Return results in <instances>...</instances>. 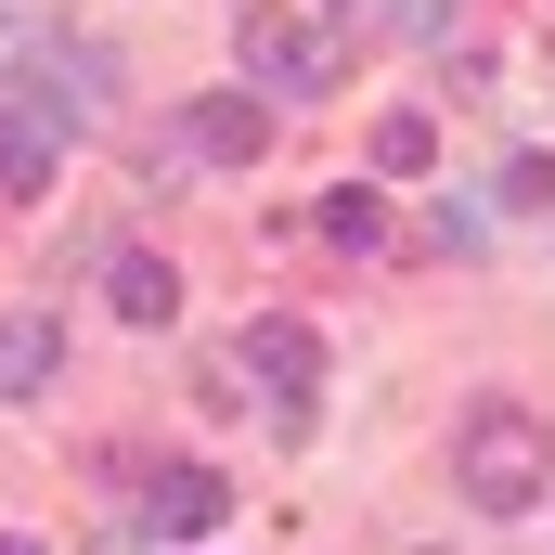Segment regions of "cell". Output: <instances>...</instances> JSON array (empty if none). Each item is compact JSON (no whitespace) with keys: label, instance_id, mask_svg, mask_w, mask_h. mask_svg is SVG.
<instances>
[{"label":"cell","instance_id":"cell-1","mask_svg":"<svg viewBox=\"0 0 555 555\" xmlns=\"http://www.w3.org/2000/svg\"><path fill=\"white\" fill-rule=\"evenodd\" d=\"M452 491H465V504H491V517L543 504V491H555V439L517 414V401H478V414L452 426Z\"/></svg>","mask_w":555,"mask_h":555},{"label":"cell","instance_id":"cell-2","mask_svg":"<svg viewBox=\"0 0 555 555\" xmlns=\"http://www.w3.org/2000/svg\"><path fill=\"white\" fill-rule=\"evenodd\" d=\"M233 52H246V78H272V91H336V26L323 13H297V0H246V26H233Z\"/></svg>","mask_w":555,"mask_h":555},{"label":"cell","instance_id":"cell-3","mask_svg":"<svg viewBox=\"0 0 555 555\" xmlns=\"http://www.w3.org/2000/svg\"><path fill=\"white\" fill-rule=\"evenodd\" d=\"M233 362H246V375H259V388H272L284 414H297V401H310V388H323V336H310V323H297V310H259V323H246V336H233Z\"/></svg>","mask_w":555,"mask_h":555},{"label":"cell","instance_id":"cell-4","mask_svg":"<svg viewBox=\"0 0 555 555\" xmlns=\"http://www.w3.org/2000/svg\"><path fill=\"white\" fill-rule=\"evenodd\" d=\"M65 142H78V117H65V104L13 91V104H0V194H39V181L65 168Z\"/></svg>","mask_w":555,"mask_h":555},{"label":"cell","instance_id":"cell-5","mask_svg":"<svg viewBox=\"0 0 555 555\" xmlns=\"http://www.w3.org/2000/svg\"><path fill=\"white\" fill-rule=\"evenodd\" d=\"M220 517H233V478H220V465H168V478L142 491V543H207Z\"/></svg>","mask_w":555,"mask_h":555},{"label":"cell","instance_id":"cell-6","mask_svg":"<svg viewBox=\"0 0 555 555\" xmlns=\"http://www.w3.org/2000/svg\"><path fill=\"white\" fill-rule=\"evenodd\" d=\"M181 142H194L207 168H259V155H272V117H259L246 91H207V104H181Z\"/></svg>","mask_w":555,"mask_h":555},{"label":"cell","instance_id":"cell-7","mask_svg":"<svg viewBox=\"0 0 555 555\" xmlns=\"http://www.w3.org/2000/svg\"><path fill=\"white\" fill-rule=\"evenodd\" d=\"M65 375V323L52 310H0V401H39Z\"/></svg>","mask_w":555,"mask_h":555},{"label":"cell","instance_id":"cell-8","mask_svg":"<svg viewBox=\"0 0 555 555\" xmlns=\"http://www.w3.org/2000/svg\"><path fill=\"white\" fill-rule=\"evenodd\" d=\"M104 297H117V323H181V272L155 246H117L104 259Z\"/></svg>","mask_w":555,"mask_h":555},{"label":"cell","instance_id":"cell-9","mask_svg":"<svg viewBox=\"0 0 555 555\" xmlns=\"http://www.w3.org/2000/svg\"><path fill=\"white\" fill-rule=\"evenodd\" d=\"M375 168H388V181H414V168H439V130H426L414 104H401V117H375Z\"/></svg>","mask_w":555,"mask_h":555},{"label":"cell","instance_id":"cell-10","mask_svg":"<svg viewBox=\"0 0 555 555\" xmlns=\"http://www.w3.org/2000/svg\"><path fill=\"white\" fill-rule=\"evenodd\" d=\"M323 233H336V246H388V207L349 181V194H323Z\"/></svg>","mask_w":555,"mask_h":555},{"label":"cell","instance_id":"cell-11","mask_svg":"<svg viewBox=\"0 0 555 555\" xmlns=\"http://www.w3.org/2000/svg\"><path fill=\"white\" fill-rule=\"evenodd\" d=\"M504 207H555V155H517L504 168Z\"/></svg>","mask_w":555,"mask_h":555},{"label":"cell","instance_id":"cell-12","mask_svg":"<svg viewBox=\"0 0 555 555\" xmlns=\"http://www.w3.org/2000/svg\"><path fill=\"white\" fill-rule=\"evenodd\" d=\"M401 26H439V0H401Z\"/></svg>","mask_w":555,"mask_h":555},{"label":"cell","instance_id":"cell-13","mask_svg":"<svg viewBox=\"0 0 555 555\" xmlns=\"http://www.w3.org/2000/svg\"><path fill=\"white\" fill-rule=\"evenodd\" d=\"M0 555H39V543H26V530H0Z\"/></svg>","mask_w":555,"mask_h":555}]
</instances>
